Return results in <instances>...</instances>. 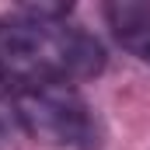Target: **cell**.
Here are the masks:
<instances>
[{
    "label": "cell",
    "mask_w": 150,
    "mask_h": 150,
    "mask_svg": "<svg viewBox=\"0 0 150 150\" xmlns=\"http://www.w3.org/2000/svg\"><path fill=\"white\" fill-rule=\"evenodd\" d=\"M70 4H25L0 18V77L11 91L35 84H74L105 70L101 42L67 25Z\"/></svg>",
    "instance_id": "1"
},
{
    "label": "cell",
    "mask_w": 150,
    "mask_h": 150,
    "mask_svg": "<svg viewBox=\"0 0 150 150\" xmlns=\"http://www.w3.org/2000/svg\"><path fill=\"white\" fill-rule=\"evenodd\" d=\"M14 115L28 136L49 147H74V150H94L98 126L91 105L80 98L74 84H35L18 87L11 94Z\"/></svg>",
    "instance_id": "2"
},
{
    "label": "cell",
    "mask_w": 150,
    "mask_h": 150,
    "mask_svg": "<svg viewBox=\"0 0 150 150\" xmlns=\"http://www.w3.org/2000/svg\"><path fill=\"white\" fill-rule=\"evenodd\" d=\"M105 18H108L115 42L126 52H133L136 59L150 63V4L112 0V4H105Z\"/></svg>",
    "instance_id": "3"
},
{
    "label": "cell",
    "mask_w": 150,
    "mask_h": 150,
    "mask_svg": "<svg viewBox=\"0 0 150 150\" xmlns=\"http://www.w3.org/2000/svg\"><path fill=\"white\" fill-rule=\"evenodd\" d=\"M4 87H7V84H4V77H0V91H4Z\"/></svg>",
    "instance_id": "4"
}]
</instances>
